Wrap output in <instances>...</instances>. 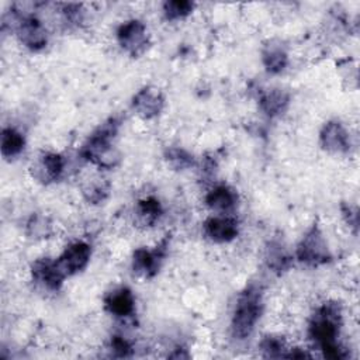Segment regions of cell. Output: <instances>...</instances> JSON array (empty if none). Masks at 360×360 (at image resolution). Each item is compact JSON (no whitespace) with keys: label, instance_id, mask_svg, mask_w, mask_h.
<instances>
[{"label":"cell","instance_id":"1","mask_svg":"<svg viewBox=\"0 0 360 360\" xmlns=\"http://www.w3.org/2000/svg\"><path fill=\"white\" fill-rule=\"evenodd\" d=\"M342 326V312L336 304H323L315 309L311 316L308 333L309 338L329 359H345L346 352L339 343Z\"/></svg>","mask_w":360,"mask_h":360},{"label":"cell","instance_id":"2","mask_svg":"<svg viewBox=\"0 0 360 360\" xmlns=\"http://www.w3.org/2000/svg\"><path fill=\"white\" fill-rule=\"evenodd\" d=\"M120 125L121 121L115 117L103 122L84 142L80 149L82 158L100 169L115 167L121 160V155L114 148L112 139L117 136Z\"/></svg>","mask_w":360,"mask_h":360},{"label":"cell","instance_id":"3","mask_svg":"<svg viewBox=\"0 0 360 360\" xmlns=\"http://www.w3.org/2000/svg\"><path fill=\"white\" fill-rule=\"evenodd\" d=\"M263 312V295L257 285L246 287L238 297L232 319L231 333L235 339L243 340L252 335Z\"/></svg>","mask_w":360,"mask_h":360},{"label":"cell","instance_id":"4","mask_svg":"<svg viewBox=\"0 0 360 360\" xmlns=\"http://www.w3.org/2000/svg\"><path fill=\"white\" fill-rule=\"evenodd\" d=\"M11 28L15 31L20 42L30 51H41L48 44V34L42 22L32 14L21 10L11 11Z\"/></svg>","mask_w":360,"mask_h":360},{"label":"cell","instance_id":"5","mask_svg":"<svg viewBox=\"0 0 360 360\" xmlns=\"http://www.w3.org/2000/svg\"><path fill=\"white\" fill-rule=\"evenodd\" d=\"M297 259L308 266H321L330 260V252L318 225H312L297 246Z\"/></svg>","mask_w":360,"mask_h":360},{"label":"cell","instance_id":"6","mask_svg":"<svg viewBox=\"0 0 360 360\" xmlns=\"http://www.w3.org/2000/svg\"><path fill=\"white\" fill-rule=\"evenodd\" d=\"M117 41L131 56L135 58L142 55L149 45L146 25L139 20H128L122 22L117 30Z\"/></svg>","mask_w":360,"mask_h":360},{"label":"cell","instance_id":"7","mask_svg":"<svg viewBox=\"0 0 360 360\" xmlns=\"http://www.w3.org/2000/svg\"><path fill=\"white\" fill-rule=\"evenodd\" d=\"M167 248H169V240H167V238H165L152 250L145 249V248L136 249L132 255L134 271H136L138 274H142L143 277H148V278L153 277L159 271V269L166 257Z\"/></svg>","mask_w":360,"mask_h":360},{"label":"cell","instance_id":"8","mask_svg":"<svg viewBox=\"0 0 360 360\" xmlns=\"http://www.w3.org/2000/svg\"><path fill=\"white\" fill-rule=\"evenodd\" d=\"M91 246L83 240H77L70 243L62 255L56 259V263L62 273L68 276H73L82 271L90 262Z\"/></svg>","mask_w":360,"mask_h":360},{"label":"cell","instance_id":"9","mask_svg":"<svg viewBox=\"0 0 360 360\" xmlns=\"http://www.w3.org/2000/svg\"><path fill=\"white\" fill-rule=\"evenodd\" d=\"M165 107V97L158 87L145 86L132 97V110L142 120L158 117Z\"/></svg>","mask_w":360,"mask_h":360},{"label":"cell","instance_id":"10","mask_svg":"<svg viewBox=\"0 0 360 360\" xmlns=\"http://www.w3.org/2000/svg\"><path fill=\"white\" fill-rule=\"evenodd\" d=\"M204 235L214 243H226L239 233V224L233 217L215 215L204 222Z\"/></svg>","mask_w":360,"mask_h":360},{"label":"cell","instance_id":"11","mask_svg":"<svg viewBox=\"0 0 360 360\" xmlns=\"http://www.w3.org/2000/svg\"><path fill=\"white\" fill-rule=\"evenodd\" d=\"M321 146L330 153H343L350 148L349 132L339 121H328L319 132Z\"/></svg>","mask_w":360,"mask_h":360},{"label":"cell","instance_id":"12","mask_svg":"<svg viewBox=\"0 0 360 360\" xmlns=\"http://www.w3.org/2000/svg\"><path fill=\"white\" fill-rule=\"evenodd\" d=\"M31 273L37 283H39L41 285L51 291H58L66 278V276L59 269L56 260H52L49 257L35 260Z\"/></svg>","mask_w":360,"mask_h":360},{"label":"cell","instance_id":"13","mask_svg":"<svg viewBox=\"0 0 360 360\" xmlns=\"http://www.w3.org/2000/svg\"><path fill=\"white\" fill-rule=\"evenodd\" d=\"M104 308L117 318H127L135 312V297L128 287H117L105 294Z\"/></svg>","mask_w":360,"mask_h":360},{"label":"cell","instance_id":"14","mask_svg":"<svg viewBox=\"0 0 360 360\" xmlns=\"http://www.w3.org/2000/svg\"><path fill=\"white\" fill-rule=\"evenodd\" d=\"M65 165L66 162L62 155L55 152H45L41 155L34 166V176L44 183L56 181L62 177Z\"/></svg>","mask_w":360,"mask_h":360},{"label":"cell","instance_id":"15","mask_svg":"<svg viewBox=\"0 0 360 360\" xmlns=\"http://www.w3.org/2000/svg\"><path fill=\"white\" fill-rule=\"evenodd\" d=\"M238 195L233 188L226 184H218L212 187L205 195V204L210 210L219 214L232 211L236 207Z\"/></svg>","mask_w":360,"mask_h":360},{"label":"cell","instance_id":"16","mask_svg":"<svg viewBox=\"0 0 360 360\" xmlns=\"http://www.w3.org/2000/svg\"><path fill=\"white\" fill-rule=\"evenodd\" d=\"M290 103L288 94L281 89H271L263 93L259 98L260 110L270 118L281 115Z\"/></svg>","mask_w":360,"mask_h":360},{"label":"cell","instance_id":"17","mask_svg":"<svg viewBox=\"0 0 360 360\" xmlns=\"http://www.w3.org/2000/svg\"><path fill=\"white\" fill-rule=\"evenodd\" d=\"M262 62L269 73H281L288 63V55L285 48L281 44L270 42L264 46L262 52Z\"/></svg>","mask_w":360,"mask_h":360},{"label":"cell","instance_id":"18","mask_svg":"<svg viewBox=\"0 0 360 360\" xmlns=\"http://www.w3.org/2000/svg\"><path fill=\"white\" fill-rule=\"evenodd\" d=\"M24 146H25V139L20 131H17L15 128H11V127L3 128L1 142H0L3 158L11 159V158L18 156L22 152Z\"/></svg>","mask_w":360,"mask_h":360},{"label":"cell","instance_id":"19","mask_svg":"<svg viewBox=\"0 0 360 360\" xmlns=\"http://www.w3.org/2000/svg\"><path fill=\"white\" fill-rule=\"evenodd\" d=\"M266 262L273 271L281 273L288 270L292 259L280 242H270L269 248L266 249Z\"/></svg>","mask_w":360,"mask_h":360},{"label":"cell","instance_id":"20","mask_svg":"<svg viewBox=\"0 0 360 360\" xmlns=\"http://www.w3.org/2000/svg\"><path fill=\"white\" fill-rule=\"evenodd\" d=\"M136 214H138L139 221L143 225H152L162 215V205L156 198L146 197V198L138 201Z\"/></svg>","mask_w":360,"mask_h":360},{"label":"cell","instance_id":"21","mask_svg":"<svg viewBox=\"0 0 360 360\" xmlns=\"http://www.w3.org/2000/svg\"><path fill=\"white\" fill-rule=\"evenodd\" d=\"M110 193V184L104 179H90L83 186V195L91 204L103 202Z\"/></svg>","mask_w":360,"mask_h":360},{"label":"cell","instance_id":"22","mask_svg":"<svg viewBox=\"0 0 360 360\" xmlns=\"http://www.w3.org/2000/svg\"><path fill=\"white\" fill-rule=\"evenodd\" d=\"M165 159L174 170H186L194 165L193 156L183 148L172 146L165 152Z\"/></svg>","mask_w":360,"mask_h":360},{"label":"cell","instance_id":"23","mask_svg":"<svg viewBox=\"0 0 360 360\" xmlns=\"http://www.w3.org/2000/svg\"><path fill=\"white\" fill-rule=\"evenodd\" d=\"M259 349L266 357H285L288 350L285 340L280 336H273V335L264 336L260 342Z\"/></svg>","mask_w":360,"mask_h":360},{"label":"cell","instance_id":"24","mask_svg":"<svg viewBox=\"0 0 360 360\" xmlns=\"http://www.w3.org/2000/svg\"><path fill=\"white\" fill-rule=\"evenodd\" d=\"M194 3L187 0H173V1H165L163 3V14L166 20L176 21L187 17L193 13Z\"/></svg>","mask_w":360,"mask_h":360},{"label":"cell","instance_id":"25","mask_svg":"<svg viewBox=\"0 0 360 360\" xmlns=\"http://www.w3.org/2000/svg\"><path fill=\"white\" fill-rule=\"evenodd\" d=\"M52 232L49 219L44 215H32L27 222V235L34 239L48 238Z\"/></svg>","mask_w":360,"mask_h":360},{"label":"cell","instance_id":"26","mask_svg":"<svg viewBox=\"0 0 360 360\" xmlns=\"http://www.w3.org/2000/svg\"><path fill=\"white\" fill-rule=\"evenodd\" d=\"M110 347H111V352H114V354L120 356V357L129 356V353L132 350L129 342L127 339H124L122 336H112Z\"/></svg>","mask_w":360,"mask_h":360}]
</instances>
